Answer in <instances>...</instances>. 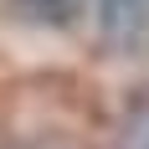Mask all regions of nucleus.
<instances>
[{
	"label": "nucleus",
	"instance_id": "1",
	"mask_svg": "<svg viewBox=\"0 0 149 149\" xmlns=\"http://www.w3.org/2000/svg\"><path fill=\"white\" fill-rule=\"evenodd\" d=\"M15 10H26L31 21H46V26H67L77 10H82V0H10Z\"/></svg>",
	"mask_w": 149,
	"mask_h": 149
}]
</instances>
